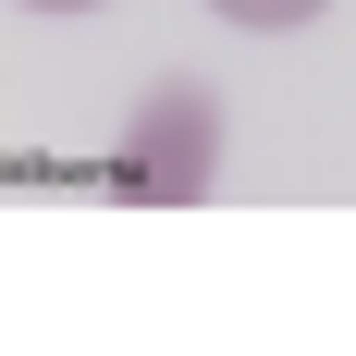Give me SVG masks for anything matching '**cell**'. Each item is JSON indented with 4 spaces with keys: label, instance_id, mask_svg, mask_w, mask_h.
<instances>
[{
    "label": "cell",
    "instance_id": "cell-3",
    "mask_svg": "<svg viewBox=\"0 0 356 356\" xmlns=\"http://www.w3.org/2000/svg\"><path fill=\"white\" fill-rule=\"evenodd\" d=\"M25 13H99V0H25Z\"/></svg>",
    "mask_w": 356,
    "mask_h": 356
},
{
    "label": "cell",
    "instance_id": "cell-1",
    "mask_svg": "<svg viewBox=\"0 0 356 356\" xmlns=\"http://www.w3.org/2000/svg\"><path fill=\"white\" fill-rule=\"evenodd\" d=\"M111 184L147 197V209H197V197L221 184V99L197 86V74H172V86L136 99V123H123V147H111Z\"/></svg>",
    "mask_w": 356,
    "mask_h": 356
},
{
    "label": "cell",
    "instance_id": "cell-2",
    "mask_svg": "<svg viewBox=\"0 0 356 356\" xmlns=\"http://www.w3.org/2000/svg\"><path fill=\"white\" fill-rule=\"evenodd\" d=\"M221 25H246V37H295V25H320L332 0H209Z\"/></svg>",
    "mask_w": 356,
    "mask_h": 356
}]
</instances>
